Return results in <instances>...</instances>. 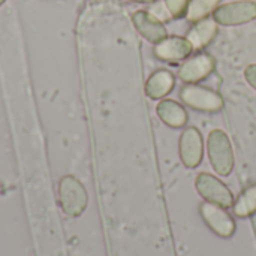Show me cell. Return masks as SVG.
Segmentation results:
<instances>
[{
    "instance_id": "cell-18",
    "label": "cell",
    "mask_w": 256,
    "mask_h": 256,
    "mask_svg": "<svg viewBox=\"0 0 256 256\" xmlns=\"http://www.w3.org/2000/svg\"><path fill=\"white\" fill-rule=\"evenodd\" d=\"M2 2H3V0H0V3H2Z\"/></svg>"
},
{
    "instance_id": "cell-12",
    "label": "cell",
    "mask_w": 256,
    "mask_h": 256,
    "mask_svg": "<svg viewBox=\"0 0 256 256\" xmlns=\"http://www.w3.org/2000/svg\"><path fill=\"white\" fill-rule=\"evenodd\" d=\"M159 118L170 128L178 129L188 123V112L183 105L172 99H162L156 106Z\"/></svg>"
},
{
    "instance_id": "cell-4",
    "label": "cell",
    "mask_w": 256,
    "mask_h": 256,
    "mask_svg": "<svg viewBox=\"0 0 256 256\" xmlns=\"http://www.w3.org/2000/svg\"><path fill=\"white\" fill-rule=\"evenodd\" d=\"M195 188L198 194L208 202L218 204L220 207H232L234 204V196L230 188L220 182L218 177L208 174V172H201L196 180H195Z\"/></svg>"
},
{
    "instance_id": "cell-1",
    "label": "cell",
    "mask_w": 256,
    "mask_h": 256,
    "mask_svg": "<svg viewBox=\"0 0 256 256\" xmlns=\"http://www.w3.org/2000/svg\"><path fill=\"white\" fill-rule=\"evenodd\" d=\"M207 153L213 170L219 176L226 177L232 172L234 150L228 135L224 130L214 129L210 132L207 140Z\"/></svg>"
},
{
    "instance_id": "cell-8",
    "label": "cell",
    "mask_w": 256,
    "mask_h": 256,
    "mask_svg": "<svg viewBox=\"0 0 256 256\" xmlns=\"http://www.w3.org/2000/svg\"><path fill=\"white\" fill-rule=\"evenodd\" d=\"M194 51L192 44L183 36H166L154 45V56L159 60L176 63L188 58Z\"/></svg>"
},
{
    "instance_id": "cell-16",
    "label": "cell",
    "mask_w": 256,
    "mask_h": 256,
    "mask_svg": "<svg viewBox=\"0 0 256 256\" xmlns=\"http://www.w3.org/2000/svg\"><path fill=\"white\" fill-rule=\"evenodd\" d=\"M244 78H246V81L256 90V63L249 64L244 69Z\"/></svg>"
},
{
    "instance_id": "cell-9",
    "label": "cell",
    "mask_w": 256,
    "mask_h": 256,
    "mask_svg": "<svg viewBox=\"0 0 256 256\" xmlns=\"http://www.w3.org/2000/svg\"><path fill=\"white\" fill-rule=\"evenodd\" d=\"M132 21L136 30L141 33V36L154 45L168 36L166 27L164 26V22L148 10H136L132 15Z\"/></svg>"
},
{
    "instance_id": "cell-14",
    "label": "cell",
    "mask_w": 256,
    "mask_h": 256,
    "mask_svg": "<svg viewBox=\"0 0 256 256\" xmlns=\"http://www.w3.org/2000/svg\"><path fill=\"white\" fill-rule=\"evenodd\" d=\"M219 4L220 0H190L184 16L188 21L196 22L200 20L210 16V14H213Z\"/></svg>"
},
{
    "instance_id": "cell-7",
    "label": "cell",
    "mask_w": 256,
    "mask_h": 256,
    "mask_svg": "<svg viewBox=\"0 0 256 256\" xmlns=\"http://www.w3.org/2000/svg\"><path fill=\"white\" fill-rule=\"evenodd\" d=\"M180 159L188 168H196L204 156L202 135L196 128H186L180 135L178 142Z\"/></svg>"
},
{
    "instance_id": "cell-15",
    "label": "cell",
    "mask_w": 256,
    "mask_h": 256,
    "mask_svg": "<svg viewBox=\"0 0 256 256\" xmlns=\"http://www.w3.org/2000/svg\"><path fill=\"white\" fill-rule=\"evenodd\" d=\"M189 2L190 0H164V4L172 18H182L186 15Z\"/></svg>"
},
{
    "instance_id": "cell-2",
    "label": "cell",
    "mask_w": 256,
    "mask_h": 256,
    "mask_svg": "<svg viewBox=\"0 0 256 256\" xmlns=\"http://www.w3.org/2000/svg\"><path fill=\"white\" fill-rule=\"evenodd\" d=\"M180 99L184 105L202 112H218L224 108L222 96L206 86L186 84L180 92Z\"/></svg>"
},
{
    "instance_id": "cell-10",
    "label": "cell",
    "mask_w": 256,
    "mask_h": 256,
    "mask_svg": "<svg viewBox=\"0 0 256 256\" xmlns=\"http://www.w3.org/2000/svg\"><path fill=\"white\" fill-rule=\"evenodd\" d=\"M219 30V24L214 21L213 16H207L204 20H200L196 22H194V26L190 27L186 39L192 44L194 51L196 50H202L206 48L208 44L213 42V39L216 38Z\"/></svg>"
},
{
    "instance_id": "cell-13",
    "label": "cell",
    "mask_w": 256,
    "mask_h": 256,
    "mask_svg": "<svg viewBox=\"0 0 256 256\" xmlns=\"http://www.w3.org/2000/svg\"><path fill=\"white\" fill-rule=\"evenodd\" d=\"M232 212L237 218H249L256 213V183L246 188L237 201L232 204Z\"/></svg>"
},
{
    "instance_id": "cell-6",
    "label": "cell",
    "mask_w": 256,
    "mask_h": 256,
    "mask_svg": "<svg viewBox=\"0 0 256 256\" xmlns=\"http://www.w3.org/2000/svg\"><path fill=\"white\" fill-rule=\"evenodd\" d=\"M216 68L214 58L208 52H198L178 68V78L188 84H196L213 74Z\"/></svg>"
},
{
    "instance_id": "cell-11",
    "label": "cell",
    "mask_w": 256,
    "mask_h": 256,
    "mask_svg": "<svg viewBox=\"0 0 256 256\" xmlns=\"http://www.w3.org/2000/svg\"><path fill=\"white\" fill-rule=\"evenodd\" d=\"M176 86V76L166 69H159L150 75L146 82V94L153 100H160L168 96Z\"/></svg>"
},
{
    "instance_id": "cell-5",
    "label": "cell",
    "mask_w": 256,
    "mask_h": 256,
    "mask_svg": "<svg viewBox=\"0 0 256 256\" xmlns=\"http://www.w3.org/2000/svg\"><path fill=\"white\" fill-rule=\"evenodd\" d=\"M200 213L206 225L216 236L222 238H230L236 232V222L232 216L225 210V207L206 201L200 206Z\"/></svg>"
},
{
    "instance_id": "cell-17",
    "label": "cell",
    "mask_w": 256,
    "mask_h": 256,
    "mask_svg": "<svg viewBox=\"0 0 256 256\" xmlns=\"http://www.w3.org/2000/svg\"><path fill=\"white\" fill-rule=\"evenodd\" d=\"M132 2H138V3H154L158 0H132Z\"/></svg>"
},
{
    "instance_id": "cell-3",
    "label": "cell",
    "mask_w": 256,
    "mask_h": 256,
    "mask_svg": "<svg viewBox=\"0 0 256 256\" xmlns=\"http://www.w3.org/2000/svg\"><path fill=\"white\" fill-rule=\"evenodd\" d=\"M213 18L219 26H240L256 20V2L237 0L219 4L213 12Z\"/></svg>"
}]
</instances>
